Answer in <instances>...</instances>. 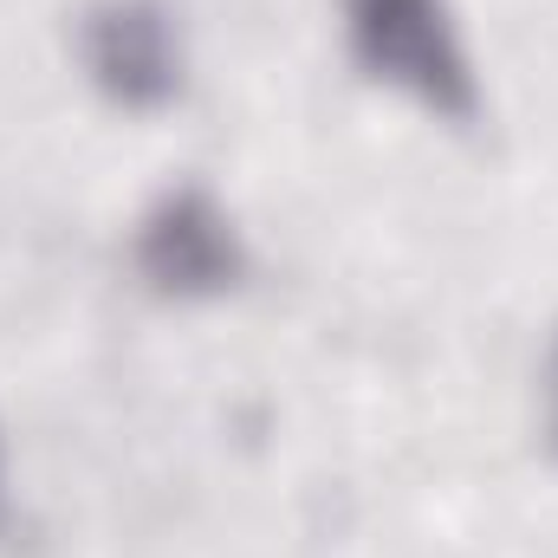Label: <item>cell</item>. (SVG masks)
I'll return each instance as SVG.
<instances>
[{
  "label": "cell",
  "mask_w": 558,
  "mask_h": 558,
  "mask_svg": "<svg viewBox=\"0 0 558 558\" xmlns=\"http://www.w3.org/2000/svg\"><path fill=\"white\" fill-rule=\"evenodd\" d=\"M344 20H351L357 59L384 85L410 92L448 118L474 111V72H468L461 33L448 20V0H351Z\"/></svg>",
  "instance_id": "cell-1"
},
{
  "label": "cell",
  "mask_w": 558,
  "mask_h": 558,
  "mask_svg": "<svg viewBox=\"0 0 558 558\" xmlns=\"http://www.w3.org/2000/svg\"><path fill=\"white\" fill-rule=\"evenodd\" d=\"M137 267L162 292H221L241 274V241L202 189H175L149 208L137 234Z\"/></svg>",
  "instance_id": "cell-2"
},
{
  "label": "cell",
  "mask_w": 558,
  "mask_h": 558,
  "mask_svg": "<svg viewBox=\"0 0 558 558\" xmlns=\"http://www.w3.org/2000/svg\"><path fill=\"white\" fill-rule=\"evenodd\" d=\"M85 59L98 72V85L124 105H162L182 78V52L169 39V20L143 0H118V7L92 13Z\"/></svg>",
  "instance_id": "cell-3"
},
{
  "label": "cell",
  "mask_w": 558,
  "mask_h": 558,
  "mask_svg": "<svg viewBox=\"0 0 558 558\" xmlns=\"http://www.w3.org/2000/svg\"><path fill=\"white\" fill-rule=\"evenodd\" d=\"M553 410H558V357H553Z\"/></svg>",
  "instance_id": "cell-4"
}]
</instances>
